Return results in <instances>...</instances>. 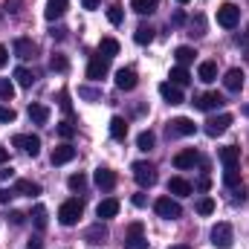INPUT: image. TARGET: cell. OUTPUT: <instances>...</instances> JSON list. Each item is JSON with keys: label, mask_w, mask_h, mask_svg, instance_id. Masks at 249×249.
Listing matches in <instances>:
<instances>
[{"label": "cell", "mask_w": 249, "mask_h": 249, "mask_svg": "<svg viewBox=\"0 0 249 249\" xmlns=\"http://www.w3.org/2000/svg\"><path fill=\"white\" fill-rule=\"evenodd\" d=\"M197 78L206 81V84H212V81L217 78V64L214 61H203L200 67H197Z\"/></svg>", "instance_id": "22"}, {"label": "cell", "mask_w": 249, "mask_h": 249, "mask_svg": "<svg viewBox=\"0 0 249 249\" xmlns=\"http://www.w3.org/2000/svg\"><path fill=\"white\" fill-rule=\"evenodd\" d=\"M15 81H18L20 87H32V81H35V75H32V72H29L26 67H18V70H15Z\"/></svg>", "instance_id": "35"}, {"label": "cell", "mask_w": 249, "mask_h": 249, "mask_svg": "<svg viewBox=\"0 0 249 249\" xmlns=\"http://www.w3.org/2000/svg\"><path fill=\"white\" fill-rule=\"evenodd\" d=\"M6 64H9V50H6V47L0 44V70H3Z\"/></svg>", "instance_id": "48"}, {"label": "cell", "mask_w": 249, "mask_h": 249, "mask_svg": "<svg viewBox=\"0 0 249 249\" xmlns=\"http://www.w3.org/2000/svg\"><path fill=\"white\" fill-rule=\"evenodd\" d=\"M217 157H220L223 168H232V165H238V162H241V148L226 145V148H220V151H217Z\"/></svg>", "instance_id": "18"}, {"label": "cell", "mask_w": 249, "mask_h": 249, "mask_svg": "<svg viewBox=\"0 0 249 249\" xmlns=\"http://www.w3.org/2000/svg\"><path fill=\"white\" fill-rule=\"evenodd\" d=\"M197 188H200V191H209V188H212V180H209V177H203V180L197 183Z\"/></svg>", "instance_id": "54"}, {"label": "cell", "mask_w": 249, "mask_h": 249, "mask_svg": "<svg viewBox=\"0 0 249 249\" xmlns=\"http://www.w3.org/2000/svg\"><path fill=\"white\" fill-rule=\"evenodd\" d=\"M67 0H47V9H44V15H47V20H55V18H61L64 12H67Z\"/></svg>", "instance_id": "23"}, {"label": "cell", "mask_w": 249, "mask_h": 249, "mask_svg": "<svg viewBox=\"0 0 249 249\" xmlns=\"http://www.w3.org/2000/svg\"><path fill=\"white\" fill-rule=\"evenodd\" d=\"M197 130V124L186 119V116H180V119H174V122L168 124V136H191Z\"/></svg>", "instance_id": "13"}, {"label": "cell", "mask_w": 249, "mask_h": 249, "mask_svg": "<svg viewBox=\"0 0 249 249\" xmlns=\"http://www.w3.org/2000/svg\"><path fill=\"white\" fill-rule=\"evenodd\" d=\"M32 223H35V229H41V232L47 229V209H44V206H35V209H32Z\"/></svg>", "instance_id": "36"}, {"label": "cell", "mask_w": 249, "mask_h": 249, "mask_svg": "<svg viewBox=\"0 0 249 249\" xmlns=\"http://www.w3.org/2000/svg\"><path fill=\"white\" fill-rule=\"evenodd\" d=\"M107 72H110V58H105V55H93L90 58V64H87V78L90 81H102Z\"/></svg>", "instance_id": "8"}, {"label": "cell", "mask_w": 249, "mask_h": 249, "mask_svg": "<svg viewBox=\"0 0 249 249\" xmlns=\"http://www.w3.org/2000/svg\"><path fill=\"white\" fill-rule=\"evenodd\" d=\"M26 249H44V241H41V238L35 235V238H32L29 244H26Z\"/></svg>", "instance_id": "52"}, {"label": "cell", "mask_w": 249, "mask_h": 249, "mask_svg": "<svg viewBox=\"0 0 249 249\" xmlns=\"http://www.w3.org/2000/svg\"><path fill=\"white\" fill-rule=\"evenodd\" d=\"M15 197V188H0V206H6Z\"/></svg>", "instance_id": "45"}, {"label": "cell", "mask_w": 249, "mask_h": 249, "mask_svg": "<svg viewBox=\"0 0 249 249\" xmlns=\"http://www.w3.org/2000/svg\"><path fill=\"white\" fill-rule=\"evenodd\" d=\"M29 119L35 124H47L50 122V107H44V105H29Z\"/></svg>", "instance_id": "26"}, {"label": "cell", "mask_w": 249, "mask_h": 249, "mask_svg": "<svg viewBox=\"0 0 249 249\" xmlns=\"http://www.w3.org/2000/svg\"><path fill=\"white\" fill-rule=\"evenodd\" d=\"M15 96V84L9 78H0V102H12Z\"/></svg>", "instance_id": "38"}, {"label": "cell", "mask_w": 249, "mask_h": 249, "mask_svg": "<svg viewBox=\"0 0 249 249\" xmlns=\"http://www.w3.org/2000/svg\"><path fill=\"white\" fill-rule=\"evenodd\" d=\"M81 212H84V203H81L78 197L64 200L61 209H58V220H61V226H75L78 217H81Z\"/></svg>", "instance_id": "1"}, {"label": "cell", "mask_w": 249, "mask_h": 249, "mask_svg": "<svg viewBox=\"0 0 249 249\" xmlns=\"http://www.w3.org/2000/svg\"><path fill=\"white\" fill-rule=\"evenodd\" d=\"M15 116H18V113H15L12 107H6V105H0V122H3V124L15 122Z\"/></svg>", "instance_id": "43"}, {"label": "cell", "mask_w": 249, "mask_h": 249, "mask_svg": "<svg viewBox=\"0 0 249 249\" xmlns=\"http://www.w3.org/2000/svg\"><path fill=\"white\" fill-rule=\"evenodd\" d=\"M168 78H171V84H177V87H186L188 81H191V75H188V70H186V67H174Z\"/></svg>", "instance_id": "31"}, {"label": "cell", "mask_w": 249, "mask_h": 249, "mask_svg": "<svg viewBox=\"0 0 249 249\" xmlns=\"http://www.w3.org/2000/svg\"><path fill=\"white\" fill-rule=\"evenodd\" d=\"M84 238H87V244H102V241L107 238V229H105L102 223H96L93 229H87V235H84Z\"/></svg>", "instance_id": "32"}, {"label": "cell", "mask_w": 249, "mask_h": 249, "mask_svg": "<svg viewBox=\"0 0 249 249\" xmlns=\"http://www.w3.org/2000/svg\"><path fill=\"white\" fill-rule=\"evenodd\" d=\"M177 3H183V6H186V3H188V0H177Z\"/></svg>", "instance_id": "59"}, {"label": "cell", "mask_w": 249, "mask_h": 249, "mask_svg": "<svg viewBox=\"0 0 249 249\" xmlns=\"http://www.w3.org/2000/svg\"><path fill=\"white\" fill-rule=\"evenodd\" d=\"M133 41H136L139 47H145V44H151V41H154V26H148V23H142V26H136V32H133Z\"/></svg>", "instance_id": "27"}, {"label": "cell", "mask_w": 249, "mask_h": 249, "mask_svg": "<svg viewBox=\"0 0 249 249\" xmlns=\"http://www.w3.org/2000/svg\"><path fill=\"white\" fill-rule=\"evenodd\" d=\"M136 84H139V78H136V70L122 67V70L116 72V87H119V90H124V93H127V90H133Z\"/></svg>", "instance_id": "14"}, {"label": "cell", "mask_w": 249, "mask_h": 249, "mask_svg": "<svg viewBox=\"0 0 249 249\" xmlns=\"http://www.w3.org/2000/svg\"><path fill=\"white\" fill-rule=\"evenodd\" d=\"M160 96H162L168 105H183V90H180L177 84H171V81H162V84H160Z\"/></svg>", "instance_id": "15"}, {"label": "cell", "mask_w": 249, "mask_h": 249, "mask_svg": "<svg viewBox=\"0 0 249 249\" xmlns=\"http://www.w3.org/2000/svg\"><path fill=\"white\" fill-rule=\"evenodd\" d=\"M96 186L102 188V191H110V188L116 186V171H110V168H96Z\"/></svg>", "instance_id": "17"}, {"label": "cell", "mask_w": 249, "mask_h": 249, "mask_svg": "<svg viewBox=\"0 0 249 249\" xmlns=\"http://www.w3.org/2000/svg\"><path fill=\"white\" fill-rule=\"evenodd\" d=\"M78 96L87 99V102H99L102 99V90H93V87H78Z\"/></svg>", "instance_id": "42"}, {"label": "cell", "mask_w": 249, "mask_h": 249, "mask_svg": "<svg viewBox=\"0 0 249 249\" xmlns=\"http://www.w3.org/2000/svg\"><path fill=\"white\" fill-rule=\"evenodd\" d=\"M23 217H26L23 212H12V214H9V220H12L15 226H20V223H23Z\"/></svg>", "instance_id": "47"}, {"label": "cell", "mask_w": 249, "mask_h": 249, "mask_svg": "<svg viewBox=\"0 0 249 249\" xmlns=\"http://www.w3.org/2000/svg\"><path fill=\"white\" fill-rule=\"evenodd\" d=\"M107 20H110L113 26H119V23H122V20H124V9H122V6H119V3H113V6L107 9Z\"/></svg>", "instance_id": "37"}, {"label": "cell", "mask_w": 249, "mask_h": 249, "mask_svg": "<svg viewBox=\"0 0 249 249\" xmlns=\"http://www.w3.org/2000/svg\"><path fill=\"white\" fill-rule=\"evenodd\" d=\"M116 53H119V41H116V38H102V44H99V55L113 58Z\"/></svg>", "instance_id": "28"}, {"label": "cell", "mask_w": 249, "mask_h": 249, "mask_svg": "<svg viewBox=\"0 0 249 249\" xmlns=\"http://www.w3.org/2000/svg\"><path fill=\"white\" fill-rule=\"evenodd\" d=\"M81 6H84V9H99L102 0H81Z\"/></svg>", "instance_id": "53"}, {"label": "cell", "mask_w": 249, "mask_h": 249, "mask_svg": "<svg viewBox=\"0 0 249 249\" xmlns=\"http://www.w3.org/2000/svg\"><path fill=\"white\" fill-rule=\"evenodd\" d=\"M50 160H53V165H67L70 160H75V148H72L70 142H64V145H58V148L53 151Z\"/></svg>", "instance_id": "16"}, {"label": "cell", "mask_w": 249, "mask_h": 249, "mask_svg": "<svg viewBox=\"0 0 249 249\" xmlns=\"http://www.w3.org/2000/svg\"><path fill=\"white\" fill-rule=\"evenodd\" d=\"M124 249H148V238H145V226L136 220L127 226V235H124Z\"/></svg>", "instance_id": "4"}, {"label": "cell", "mask_w": 249, "mask_h": 249, "mask_svg": "<svg viewBox=\"0 0 249 249\" xmlns=\"http://www.w3.org/2000/svg\"><path fill=\"white\" fill-rule=\"evenodd\" d=\"M238 20H241V9H238L235 3H220V6H217V23H220L223 29H235Z\"/></svg>", "instance_id": "2"}, {"label": "cell", "mask_w": 249, "mask_h": 249, "mask_svg": "<svg viewBox=\"0 0 249 249\" xmlns=\"http://www.w3.org/2000/svg\"><path fill=\"white\" fill-rule=\"evenodd\" d=\"M12 145L20 148V151H26L29 157H38V154H41V139H38L35 133H18V136L12 139Z\"/></svg>", "instance_id": "7"}, {"label": "cell", "mask_w": 249, "mask_h": 249, "mask_svg": "<svg viewBox=\"0 0 249 249\" xmlns=\"http://www.w3.org/2000/svg\"><path fill=\"white\" fill-rule=\"evenodd\" d=\"M154 212H157L160 217H165V220H177V217H183V206H180L177 200H171V197H160V200L154 203Z\"/></svg>", "instance_id": "3"}, {"label": "cell", "mask_w": 249, "mask_h": 249, "mask_svg": "<svg viewBox=\"0 0 249 249\" xmlns=\"http://www.w3.org/2000/svg\"><path fill=\"white\" fill-rule=\"evenodd\" d=\"M235 200H241V203L247 200V188H244V186H241V188H238V191H235Z\"/></svg>", "instance_id": "57"}, {"label": "cell", "mask_w": 249, "mask_h": 249, "mask_svg": "<svg viewBox=\"0 0 249 249\" xmlns=\"http://www.w3.org/2000/svg\"><path fill=\"white\" fill-rule=\"evenodd\" d=\"M154 142H157V136H154L151 130H142V133L136 136V148H139V151H151Z\"/></svg>", "instance_id": "34"}, {"label": "cell", "mask_w": 249, "mask_h": 249, "mask_svg": "<svg viewBox=\"0 0 249 249\" xmlns=\"http://www.w3.org/2000/svg\"><path fill=\"white\" fill-rule=\"evenodd\" d=\"M232 241H235V232H232L229 223H214L212 226V244H214V249H229Z\"/></svg>", "instance_id": "6"}, {"label": "cell", "mask_w": 249, "mask_h": 249, "mask_svg": "<svg viewBox=\"0 0 249 249\" xmlns=\"http://www.w3.org/2000/svg\"><path fill=\"white\" fill-rule=\"evenodd\" d=\"M244 84H247V75H244V70H241V67H232V70L223 75V87H226L229 93L244 90Z\"/></svg>", "instance_id": "10"}, {"label": "cell", "mask_w": 249, "mask_h": 249, "mask_svg": "<svg viewBox=\"0 0 249 249\" xmlns=\"http://www.w3.org/2000/svg\"><path fill=\"white\" fill-rule=\"evenodd\" d=\"M55 130H58V136H61V139H72V133H75V127H72L70 122H61Z\"/></svg>", "instance_id": "44"}, {"label": "cell", "mask_w": 249, "mask_h": 249, "mask_svg": "<svg viewBox=\"0 0 249 249\" xmlns=\"http://www.w3.org/2000/svg\"><path fill=\"white\" fill-rule=\"evenodd\" d=\"M220 105H226L220 93H203V96L194 99V107H197V110H214V107H220Z\"/></svg>", "instance_id": "11"}, {"label": "cell", "mask_w": 249, "mask_h": 249, "mask_svg": "<svg viewBox=\"0 0 249 249\" xmlns=\"http://www.w3.org/2000/svg\"><path fill=\"white\" fill-rule=\"evenodd\" d=\"M171 249H191L188 244H177V247H171Z\"/></svg>", "instance_id": "58"}, {"label": "cell", "mask_w": 249, "mask_h": 249, "mask_svg": "<svg viewBox=\"0 0 249 249\" xmlns=\"http://www.w3.org/2000/svg\"><path fill=\"white\" fill-rule=\"evenodd\" d=\"M130 200H133V206H139V209H142V206H145V194H133V197H130Z\"/></svg>", "instance_id": "55"}, {"label": "cell", "mask_w": 249, "mask_h": 249, "mask_svg": "<svg viewBox=\"0 0 249 249\" xmlns=\"http://www.w3.org/2000/svg\"><path fill=\"white\" fill-rule=\"evenodd\" d=\"M6 162H9V151L0 145V165H6Z\"/></svg>", "instance_id": "56"}, {"label": "cell", "mask_w": 249, "mask_h": 249, "mask_svg": "<svg viewBox=\"0 0 249 249\" xmlns=\"http://www.w3.org/2000/svg\"><path fill=\"white\" fill-rule=\"evenodd\" d=\"M223 183H226L229 188H238V183H241V168H238V165L223 168Z\"/></svg>", "instance_id": "33"}, {"label": "cell", "mask_w": 249, "mask_h": 249, "mask_svg": "<svg viewBox=\"0 0 249 249\" xmlns=\"http://www.w3.org/2000/svg\"><path fill=\"white\" fill-rule=\"evenodd\" d=\"M67 186H70V191H81V188L87 186V177H84V174H72V177L67 180Z\"/></svg>", "instance_id": "41"}, {"label": "cell", "mask_w": 249, "mask_h": 249, "mask_svg": "<svg viewBox=\"0 0 249 249\" xmlns=\"http://www.w3.org/2000/svg\"><path fill=\"white\" fill-rule=\"evenodd\" d=\"M194 55H197V53H194L191 47H177V50H174L177 67H186V64H191V61H194Z\"/></svg>", "instance_id": "30"}, {"label": "cell", "mask_w": 249, "mask_h": 249, "mask_svg": "<svg viewBox=\"0 0 249 249\" xmlns=\"http://www.w3.org/2000/svg\"><path fill=\"white\" fill-rule=\"evenodd\" d=\"M12 177H15V171L6 168V165H0V180H12Z\"/></svg>", "instance_id": "51"}, {"label": "cell", "mask_w": 249, "mask_h": 249, "mask_svg": "<svg viewBox=\"0 0 249 249\" xmlns=\"http://www.w3.org/2000/svg\"><path fill=\"white\" fill-rule=\"evenodd\" d=\"M15 194L38 197V194H41V186H38V183H32V180H18V183H15Z\"/></svg>", "instance_id": "25"}, {"label": "cell", "mask_w": 249, "mask_h": 249, "mask_svg": "<svg viewBox=\"0 0 249 249\" xmlns=\"http://www.w3.org/2000/svg\"><path fill=\"white\" fill-rule=\"evenodd\" d=\"M50 35H53L55 41H64V38H67V29H64V26H58V29H53Z\"/></svg>", "instance_id": "49"}, {"label": "cell", "mask_w": 249, "mask_h": 249, "mask_svg": "<svg viewBox=\"0 0 249 249\" xmlns=\"http://www.w3.org/2000/svg\"><path fill=\"white\" fill-rule=\"evenodd\" d=\"M130 9L136 15H154L157 12V0H130Z\"/></svg>", "instance_id": "29"}, {"label": "cell", "mask_w": 249, "mask_h": 249, "mask_svg": "<svg viewBox=\"0 0 249 249\" xmlns=\"http://www.w3.org/2000/svg\"><path fill=\"white\" fill-rule=\"evenodd\" d=\"M171 23H174V26H183V23H186V15H183V12H174Z\"/></svg>", "instance_id": "50"}, {"label": "cell", "mask_w": 249, "mask_h": 249, "mask_svg": "<svg viewBox=\"0 0 249 249\" xmlns=\"http://www.w3.org/2000/svg\"><path fill=\"white\" fill-rule=\"evenodd\" d=\"M110 136H113L116 142H124V139H127V122H124L122 116H113V119H110Z\"/></svg>", "instance_id": "24"}, {"label": "cell", "mask_w": 249, "mask_h": 249, "mask_svg": "<svg viewBox=\"0 0 249 249\" xmlns=\"http://www.w3.org/2000/svg\"><path fill=\"white\" fill-rule=\"evenodd\" d=\"M67 67H70V61H67L64 55H58V53L50 58V70H53V72H67Z\"/></svg>", "instance_id": "40"}, {"label": "cell", "mask_w": 249, "mask_h": 249, "mask_svg": "<svg viewBox=\"0 0 249 249\" xmlns=\"http://www.w3.org/2000/svg\"><path fill=\"white\" fill-rule=\"evenodd\" d=\"M232 124V116L229 113H220V116H212V119H206V136H220V133H226V127Z\"/></svg>", "instance_id": "9"}, {"label": "cell", "mask_w": 249, "mask_h": 249, "mask_svg": "<svg viewBox=\"0 0 249 249\" xmlns=\"http://www.w3.org/2000/svg\"><path fill=\"white\" fill-rule=\"evenodd\" d=\"M12 50H15L18 58H32V55H35V44H32V38H15Z\"/></svg>", "instance_id": "20"}, {"label": "cell", "mask_w": 249, "mask_h": 249, "mask_svg": "<svg viewBox=\"0 0 249 249\" xmlns=\"http://www.w3.org/2000/svg\"><path fill=\"white\" fill-rule=\"evenodd\" d=\"M168 194H174V197H188V194H191V183L183 180V177H171V180H168Z\"/></svg>", "instance_id": "21"}, {"label": "cell", "mask_w": 249, "mask_h": 249, "mask_svg": "<svg viewBox=\"0 0 249 249\" xmlns=\"http://www.w3.org/2000/svg\"><path fill=\"white\" fill-rule=\"evenodd\" d=\"M96 214H99L102 220H107V217H116V214H119V200H116V197H107V200H102V203L96 206Z\"/></svg>", "instance_id": "19"}, {"label": "cell", "mask_w": 249, "mask_h": 249, "mask_svg": "<svg viewBox=\"0 0 249 249\" xmlns=\"http://www.w3.org/2000/svg\"><path fill=\"white\" fill-rule=\"evenodd\" d=\"M61 110H64V113H72V105H70V96H67V90L61 93Z\"/></svg>", "instance_id": "46"}, {"label": "cell", "mask_w": 249, "mask_h": 249, "mask_svg": "<svg viewBox=\"0 0 249 249\" xmlns=\"http://www.w3.org/2000/svg\"><path fill=\"white\" fill-rule=\"evenodd\" d=\"M194 209H197V214H212V212H214V200H212V197H200Z\"/></svg>", "instance_id": "39"}, {"label": "cell", "mask_w": 249, "mask_h": 249, "mask_svg": "<svg viewBox=\"0 0 249 249\" xmlns=\"http://www.w3.org/2000/svg\"><path fill=\"white\" fill-rule=\"evenodd\" d=\"M200 162V154L194 151V148H186V151H180L177 157H174V168H180V171H186V168H194Z\"/></svg>", "instance_id": "12"}, {"label": "cell", "mask_w": 249, "mask_h": 249, "mask_svg": "<svg viewBox=\"0 0 249 249\" xmlns=\"http://www.w3.org/2000/svg\"><path fill=\"white\" fill-rule=\"evenodd\" d=\"M133 180L139 183L142 188H151L154 183H157V168L151 165V162H133Z\"/></svg>", "instance_id": "5"}]
</instances>
